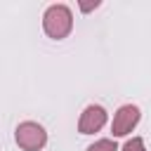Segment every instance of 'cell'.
Instances as JSON below:
<instances>
[{"mask_svg":"<svg viewBox=\"0 0 151 151\" xmlns=\"http://www.w3.org/2000/svg\"><path fill=\"white\" fill-rule=\"evenodd\" d=\"M104 123H106V111L101 106H94L92 104V106H87L83 111V116L78 120V130H80V134H92V132L101 130Z\"/></svg>","mask_w":151,"mask_h":151,"instance_id":"4","label":"cell"},{"mask_svg":"<svg viewBox=\"0 0 151 151\" xmlns=\"http://www.w3.org/2000/svg\"><path fill=\"white\" fill-rule=\"evenodd\" d=\"M42 26H45V33L50 38L61 40L73 28V14L66 5H52V7H47V12L42 17Z\"/></svg>","mask_w":151,"mask_h":151,"instance_id":"1","label":"cell"},{"mask_svg":"<svg viewBox=\"0 0 151 151\" xmlns=\"http://www.w3.org/2000/svg\"><path fill=\"white\" fill-rule=\"evenodd\" d=\"M80 7H83L85 12H90L92 7H99V2H97V0H94V2H80Z\"/></svg>","mask_w":151,"mask_h":151,"instance_id":"7","label":"cell"},{"mask_svg":"<svg viewBox=\"0 0 151 151\" xmlns=\"http://www.w3.org/2000/svg\"><path fill=\"white\" fill-rule=\"evenodd\" d=\"M123 151H146V149H144V139H139V137L130 139V142L123 146Z\"/></svg>","mask_w":151,"mask_h":151,"instance_id":"6","label":"cell"},{"mask_svg":"<svg viewBox=\"0 0 151 151\" xmlns=\"http://www.w3.org/2000/svg\"><path fill=\"white\" fill-rule=\"evenodd\" d=\"M137 120H139V109L137 106H132V104L120 106L118 113H116V118H113V127H111L113 137H123V134L132 132V127L137 125Z\"/></svg>","mask_w":151,"mask_h":151,"instance_id":"3","label":"cell"},{"mask_svg":"<svg viewBox=\"0 0 151 151\" xmlns=\"http://www.w3.org/2000/svg\"><path fill=\"white\" fill-rule=\"evenodd\" d=\"M45 142H47V132L42 130V125L26 120L17 127V144L24 151H38L45 146Z\"/></svg>","mask_w":151,"mask_h":151,"instance_id":"2","label":"cell"},{"mask_svg":"<svg viewBox=\"0 0 151 151\" xmlns=\"http://www.w3.org/2000/svg\"><path fill=\"white\" fill-rule=\"evenodd\" d=\"M87 151H118V146H116V142H111V139H99V142H94L92 146H87Z\"/></svg>","mask_w":151,"mask_h":151,"instance_id":"5","label":"cell"}]
</instances>
